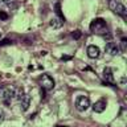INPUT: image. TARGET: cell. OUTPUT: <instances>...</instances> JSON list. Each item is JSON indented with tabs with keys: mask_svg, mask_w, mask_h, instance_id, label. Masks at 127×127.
<instances>
[{
	"mask_svg": "<svg viewBox=\"0 0 127 127\" xmlns=\"http://www.w3.org/2000/svg\"><path fill=\"white\" fill-rule=\"evenodd\" d=\"M90 31L98 34H103L107 32V24L103 19H94L90 24Z\"/></svg>",
	"mask_w": 127,
	"mask_h": 127,
	"instance_id": "6da1fadb",
	"label": "cell"
},
{
	"mask_svg": "<svg viewBox=\"0 0 127 127\" xmlns=\"http://www.w3.org/2000/svg\"><path fill=\"white\" fill-rule=\"evenodd\" d=\"M15 93H16V89L13 86H5L0 90V99H1L5 105H9L12 98L15 97Z\"/></svg>",
	"mask_w": 127,
	"mask_h": 127,
	"instance_id": "7a4b0ae2",
	"label": "cell"
},
{
	"mask_svg": "<svg viewBox=\"0 0 127 127\" xmlns=\"http://www.w3.org/2000/svg\"><path fill=\"white\" fill-rule=\"evenodd\" d=\"M89 107H90L89 97H86V95H79V97H77V99H75V109L78 111L82 113V111H86Z\"/></svg>",
	"mask_w": 127,
	"mask_h": 127,
	"instance_id": "3957f363",
	"label": "cell"
},
{
	"mask_svg": "<svg viewBox=\"0 0 127 127\" xmlns=\"http://www.w3.org/2000/svg\"><path fill=\"white\" fill-rule=\"evenodd\" d=\"M110 7L113 8V11L117 15L122 16V17H126L127 16V9H126V7L123 5L122 3H115L114 0H110Z\"/></svg>",
	"mask_w": 127,
	"mask_h": 127,
	"instance_id": "277c9868",
	"label": "cell"
},
{
	"mask_svg": "<svg viewBox=\"0 0 127 127\" xmlns=\"http://www.w3.org/2000/svg\"><path fill=\"white\" fill-rule=\"evenodd\" d=\"M40 82H41L42 90H52L54 87V79L50 77L49 74H44L41 78H40Z\"/></svg>",
	"mask_w": 127,
	"mask_h": 127,
	"instance_id": "5b68a950",
	"label": "cell"
},
{
	"mask_svg": "<svg viewBox=\"0 0 127 127\" xmlns=\"http://www.w3.org/2000/svg\"><path fill=\"white\" fill-rule=\"evenodd\" d=\"M106 106H107L106 99H99V101H97L93 105V110H94V113H103Z\"/></svg>",
	"mask_w": 127,
	"mask_h": 127,
	"instance_id": "8992f818",
	"label": "cell"
},
{
	"mask_svg": "<svg viewBox=\"0 0 127 127\" xmlns=\"http://www.w3.org/2000/svg\"><path fill=\"white\" fill-rule=\"evenodd\" d=\"M87 56L90 58H98L101 56V49L95 45H89L87 46Z\"/></svg>",
	"mask_w": 127,
	"mask_h": 127,
	"instance_id": "52a82bcc",
	"label": "cell"
},
{
	"mask_svg": "<svg viewBox=\"0 0 127 127\" xmlns=\"http://www.w3.org/2000/svg\"><path fill=\"white\" fill-rule=\"evenodd\" d=\"M105 49H106V53H109L111 56H115V54L119 53V48L115 42H107Z\"/></svg>",
	"mask_w": 127,
	"mask_h": 127,
	"instance_id": "ba28073f",
	"label": "cell"
},
{
	"mask_svg": "<svg viewBox=\"0 0 127 127\" xmlns=\"http://www.w3.org/2000/svg\"><path fill=\"white\" fill-rule=\"evenodd\" d=\"M19 102H20V109H21V111H27L28 109H29V106H31V98H29V95L25 94Z\"/></svg>",
	"mask_w": 127,
	"mask_h": 127,
	"instance_id": "9c48e42d",
	"label": "cell"
},
{
	"mask_svg": "<svg viewBox=\"0 0 127 127\" xmlns=\"http://www.w3.org/2000/svg\"><path fill=\"white\" fill-rule=\"evenodd\" d=\"M103 78L106 79V82H110V83L114 82V75H113V69L111 67H105V70H103Z\"/></svg>",
	"mask_w": 127,
	"mask_h": 127,
	"instance_id": "30bf717a",
	"label": "cell"
},
{
	"mask_svg": "<svg viewBox=\"0 0 127 127\" xmlns=\"http://www.w3.org/2000/svg\"><path fill=\"white\" fill-rule=\"evenodd\" d=\"M64 23H65V20H62L60 17H53L50 20L49 24H50V27H53V28H61Z\"/></svg>",
	"mask_w": 127,
	"mask_h": 127,
	"instance_id": "8fae6325",
	"label": "cell"
},
{
	"mask_svg": "<svg viewBox=\"0 0 127 127\" xmlns=\"http://www.w3.org/2000/svg\"><path fill=\"white\" fill-rule=\"evenodd\" d=\"M15 95H16V98H17L19 101H20V99H21L24 95H25V93H24V89H23V87H20V89L17 90V93H15Z\"/></svg>",
	"mask_w": 127,
	"mask_h": 127,
	"instance_id": "7c38bea8",
	"label": "cell"
},
{
	"mask_svg": "<svg viewBox=\"0 0 127 127\" xmlns=\"http://www.w3.org/2000/svg\"><path fill=\"white\" fill-rule=\"evenodd\" d=\"M126 44H127V40L123 37V38H122V41H121V49H119V50L125 52V50H126Z\"/></svg>",
	"mask_w": 127,
	"mask_h": 127,
	"instance_id": "4fadbf2b",
	"label": "cell"
},
{
	"mask_svg": "<svg viewBox=\"0 0 127 127\" xmlns=\"http://www.w3.org/2000/svg\"><path fill=\"white\" fill-rule=\"evenodd\" d=\"M81 32H79V31H74L73 32V33H71V36H73V38H75V40H78L79 37H81Z\"/></svg>",
	"mask_w": 127,
	"mask_h": 127,
	"instance_id": "5bb4252c",
	"label": "cell"
},
{
	"mask_svg": "<svg viewBox=\"0 0 127 127\" xmlns=\"http://www.w3.org/2000/svg\"><path fill=\"white\" fill-rule=\"evenodd\" d=\"M0 19H1V20H7L8 19V15L5 13V12L0 11Z\"/></svg>",
	"mask_w": 127,
	"mask_h": 127,
	"instance_id": "9a60e30c",
	"label": "cell"
},
{
	"mask_svg": "<svg viewBox=\"0 0 127 127\" xmlns=\"http://www.w3.org/2000/svg\"><path fill=\"white\" fill-rule=\"evenodd\" d=\"M9 44H11L9 40H3V41H0V46L1 45H9Z\"/></svg>",
	"mask_w": 127,
	"mask_h": 127,
	"instance_id": "2e32d148",
	"label": "cell"
},
{
	"mask_svg": "<svg viewBox=\"0 0 127 127\" xmlns=\"http://www.w3.org/2000/svg\"><path fill=\"white\" fill-rule=\"evenodd\" d=\"M4 118H5V114H4V111L0 109V122H3V121H4Z\"/></svg>",
	"mask_w": 127,
	"mask_h": 127,
	"instance_id": "e0dca14e",
	"label": "cell"
},
{
	"mask_svg": "<svg viewBox=\"0 0 127 127\" xmlns=\"http://www.w3.org/2000/svg\"><path fill=\"white\" fill-rule=\"evenodd\" d=\"M121 82H122V83H125V82H126V77H123V78L121 79Z\"/></svg>",
	"mask_w": 127,
	"mask_h": 127,
	"instance_id": "ac0fdd59",
	"label": "cell"
},
{
	"mask_svg": "<svg viewBox=\"0 0 127 127\" xmlns=\"http://www.w3.org/2000/svg\"><path fill=\"white\" fill-rule=\"evenodd\" d=\"M0 38H1V32H0Z\"/></svg>",
	"mask_w": 127,
	"mask_h": 127,
	"instance_id": "d6986e66",
	"label": "cell"
},
{
	"mask_svg": "<svg viewBox=\"0 0 127 127\" xmlns=\"http://www.w3.org/2000/svg\"><path fill=\"white\" fill-rule=\"evenodd\" d=\"M4 1H7V3H8V1H9V0H4Z\"/></svg>",
	"mask_w": 127,
	"mask_h": 127,
	"instance_id": "ffe728a7",
	"label": "cell"
},
{
	"mask_svg": "<svg viewBox=\"0 0 127 127\" xmlns=\"http://www.w3.org/2000/svg\"><path fill=\"white\" fill-rule=\"evenodd\" d=\"M109 1H110V0H109Z\"/></svg>",
	"mask_w": 127,
	"mask_h": 127,
	"instance_id": "44dd1931",
	"label": "cell"
}]
</instances>
